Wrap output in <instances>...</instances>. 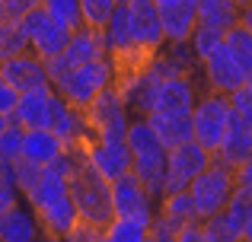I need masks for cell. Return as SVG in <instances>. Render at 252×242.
Listing matches in <instances>:
<instances>
[{
    "instance_id": "f907efd6",
    "label": "cell",
    "mask_w": 252,
    "mask_h": 242,
    "mask_svg": "<svg viewBox=\"0 0 252 242\" xmlns=\"http://www.w3.org/2000/svg\"><path fill=\"white\" fill-rule=\"evenodd\" d=\"M147 242H150V239H147Z\"/></svg>"
},
{
    "instance_id": "603a6c76",
    "label": "cell",
    "mask_w": 252,
    "mask_h": 242,
    "mask_svg": "<svg viewBox=\"0 0 252 242\" xmlns=\"http://www.w3.org/2000/svg\"><path fill=\"white\" fill-rule=\"evenodd\" d=\"M195 3L198 0H179L176 6L160 10V23H163V42L176 45V42H189L191 29H195Z\"/></svg>"
},
{
    "instance_id": "e0dca14e",
    "label": "cell",
    "mask_w": 252,
    "mask_h": 242,
    "mask_svg": "<svg viewBox=\"0 0 252 242\" xmlns=\"http://www.w3.org/2000/svg\"><path fill=\"white\" fill-rule=\"evenodd\" d=\"M195 80L191 77H163L154 89L150 112H169V115H189L195 106Z\"/></svg>"
},
{
    "instance_id": "f6af8a7d",
    "label": "cell",
    "mask_w": 252,
    "mask_h": 242,
    "mask_svg": "<svg viewBox=\"0 0 252 242\" xmlns=\"http://www.w3.org/2000/svg\"><path fill=\"white\" fill-rule=\"evenodd\" d=\"M6 124H10V115H0V131H3Z\"/></svg>"
},
{
    "instance_id": "7402d4cb",
    "label": "cell",
    "mask_w": 252,
    "mask_h": 242,
    "mask_svg": "<svg viewBox=\"0 0 252 242\" xmlns=\"http://www.w3.org/2000/svg\"><path fill=\"white\" fill-rule=\"evenodd\" d=\"M144 118H147L150 131L157 134V140L163 143V150H172V147H179V143L191 140V112H189V115L147 112Z\"/></svg>"
},
{
    "instance_id": "1f68e13d",
    "label": "cell",
    "mask_w": 252,
    "mask_h": 242,
    "mask_svg": "<svg viewBox=\"0 0 252 242\" xmlns=\"http://www.w3.org/2000/svg\"><path fill=\"white\" fill-rule=\"evenodd\" d=\"M29 51V42H26V32L23 26L16 23H0V57H16V54H26Z\"/></svg>"
},
{
    "instance_id": "484cf974",
    "label": "cell",
    "mask_w": 252,
    "mask_h": 242,
    "mask_svg": "<svg viewBox=\"0 0 252 242\" xmlns=\"http://www.w3.org/2000/svg\"><path fill=\"white\" fill-rule=\"evenodd\" d=\"M220 45L230 51V57H233V61L240 64L246 74H252V26H249V6L243 10V19H240V23H233L227 32H223Z\"/></svg>"
},
{
    "instance_id": "83f0119b",
    "label": "cell",
    "mask_w": 252,
    "mask_h": 242,
    "mask_svg": "<svg viewBox=\"0 0 252 242\" xmlns=\"http://www.w3.org/2000/svg\"><path fill=\"white\" fill-rule=\"evenodd\" d=\"M147 239H150V226L137 223V220L112 217L102 226V242H147Z\"/></svg>"
},
{
    "instance_id": "ab89813d",
    "label": "cell",
    "mask_w": 252,
    "mask_h": 242,
    "mask_svg": "<svg viewBox=\"0 0 252 242\" xmlns=\"http://www.w3.org/2000/svg\"><path fill=\"white\" fill-rule=\"evenodd\" d=\"M172 242H208V239H204L201 226H198V220H195V223H185V226H179V230L172 233Z\"/></svg>"
},
{
    "instance_id": "4316f807",
    "label": "cell",
    "mask_w": 252,
    "mask_h": 242,
    "mask_svg": "<svg viewBox=\"0 0 252 242\" xmlns=\"http://www.w3.org/2000/svg\"><path fill=\"white\" fill-rule=\"evenodd\" d=\"M223 214L233 220V226L240 230L243 242L252 239V185H233V194H230Z\"/></svg>"
},
{
    "instance_id": "44dd1931",
    "label": "cell",
    "mask_w": 252,
    "mask_h": 242,
    "mask_svg": "<svg viewBox=\"0 0 252 242\" xmlns=\"http://www.w3.org/2000/svg\"><path fill=\"white\" fill-rule=\"evenodd\" d=\"M38 233H42V226H38L32 207L23 201L0 217V242H35Z\"/></svg>"
},
{
    "instance_id": "9a60e30c",
    "label": "cell",
    "mask_w": 252,
    "mask_h": 242,
    "mask_svg": "<svg viewBox=\"0 0 252 242\" xmlns=\"http://www.w3.org/2000/svg\"><path fill=\"white\" fill-rule=\"evenodd\" d=\"M48 128L64 140L67 150H80L90 140V124L83 118V108H74L70 102H64L58 93H51V118Z\"/></svg>"
},
{
    "instance_id": "ba28073f",
    "label": "cell",
    "mask_w": 252,
    "mask_h": 242,
    "mask_svg": "<svg viewBox=\"0 0 252 242\" xmlns=\"http://www.w3.org/2000/svg\"><path fill=\"white\" fill-rule=\"evenodd\" d=\"M230 124V102L223 93L198 96L191 106V140L201 143L208 153H214L223 140V131Z\"/></svg>"
},
{
    "instance_id": "7c38bea8",
    "label": "cell",
    "mask_w": 252,
    "mask_h": 242,
    "mask_svg": "<svg viewBox=\"0 0 252 242\" xmlns=\"http://www.w3.org/2000/svg\"><path fill=\"white\" fill-rule=\"evenodd\" d=\"M128 26H131V38H134L137 51L144 57H154L157 51H163V23H160V6L150 0H131L128 6Z\"/></svg>"
},
{
    "instance_id": "277c9868",
    "label": "cell",
    "mask_w": 252,
    "mask_h": 242,
    "mask_svg": "<svg viewBox=\"0 0 252 242\" xmlns=\"http://www.w3.org/2000/svg\"><path fill=\"white\" fill-rule=\"evenodd\" d=\"M115 83V67H112L109 57H96L90 64H80L70 74H64L61 80L55 83V93L61 96L64 102H70L74 108H86L105 86Z\"/></svg>"
},
{
    "instance_id": "2e32d148",
    "label": "cell",
    "mask_w": 252,
    "mask_h": 242,
    "mask_svg": "<svg viewBox=\"0 0 252 242\" xmlns=\"http://www.w3.org/2000/svg\"><path fill=\"white\" fill-rule=\"evenodd\" d=\"M201 67H204V80H208L211 93L227 96V93H233L236 86H243V83H252V74H246V70L230 57V51L223 48V45L204 57Z\"/></svg>"
},
{
    "instance_id": "bcb514c9",
    "label": "cell",
    "mask_w": 252,
    "mask_h": 242,
    "mask_svg": "<svg viewBox=\"0 0 252 242\" xmlns=\"http://www.w3.org/2000/svg\"><path fill=\"white\" fill-rule=\"evenodd\" d=\"M236 6H243V10H246V6H252V0H233Z\"/></svg>"
},
{
    "instance_id": "f35d334b",
    "label": "cell",
    "mask_w": 252,
    "mask_h": 242,
    "mask_svg": "<svg viewBox=\"0 0 252 242\" xmlns=\"http://www.w3.org/2000/svg\"><path fill=\"white\" fill-rule=\"evenodd\" d=\"M19 198H23V194L16 191V185H13L10 179L0 182V217H3L10 207H16V204H19Z\"/></svg>"
},
{
    "instance_id": "c3c4849f",
    "label": "cell",
    "mask_w": 252,
    "mask_h": 242,
    "mask_svg": "<svg viewBox=\"0 0 252 242\" xmlns=\"http://www.w3.org/2000/svg\"><path fill=\"white\" fill-rule=\"evenodd\" d=\"M0 70H3V57H0Z\"/></svg>"
},
{
    "instance_id": "b9f144b4",
    "label": "cell",
    "mask_w": 252,
    "mask_h": 242,
    "mask_svg": "<svg viewBox=\"0 0 252 242\" xmlns=\"http://www.w3.org/2000/svg\"><path fill=\"white\" fill-rule=\"evenodd\" d=\"M150 3H157V6H160V10H166V6H176L179 0H150Z\"/></svg>"
},
{
    "instance_id": "4fadbf2b",
    "label": "cell",
    "mask_w": 252,
    "mask_h": 242,
    "mask_svg": "<svg viewBox=\"0 0 252 242\" xmlns=\"http://www.w3.org/2000/svg\"><path fill=\"white\" fill-rule=\"evenodd\" d=\"M80 156L102 175L105 182H115L118 175L131 172V153L125 140H86L80 147Z\"/></svg>"
},
{
    "instance_id": "8d00e7d4",
    "label": "cell",
    "mask_w": 252,
    "mask_h": 242,
    "mask_svg": "<svg viewBox=\"0 0 252 242\" xmlns=\"http://www.w3.org/2000/svg\"><path fill=\"white\" fill-rule=\"evenodd\" d=\"M64 242H102V230L86 220H77L67 233H64Z\"/></svg>"
},
{
    "instance_id": "5b68a950",
    "label": "cell",
    "mask_w": 252,
    "mask_h": 242,
    "mask_svg": "<svg viewBox=\"0 0 252 242\" xmlns=\"http://www.w3.org/2000/svg\"><path fill=\"white\" fill-rule=\"evenodd\" d=\"M185 191H189V198H191V207H195L198 220L211 217V214L223 211L230 194H233V169H227V166L211 160V166L201 169Z\"/></svg>"
},
{
    "instance_id": "d6a6232c",
    "label": "cell",
    "mask_w": 252,
    "mask_h": 242,
    "mask_svg": "<svg viewBox=\"0 0 252 242\" xmlns=\"http://www.w3.org/2000/svg\"><path fill=\"white\" fill-rule=\"evenodd\" d=\"M6 169H10V182L16 185V191L26 198V191H29L32 185H35L38 172H42V166H35V162L23 160V156H16L13 162H6Z\"/></svg>"
},
{
    "instance_id": "836d02e7",
    "label": "cell",
    "mask_w": 252,
    "mask_h": 242,
    "mask_svg": "<svg viewBox=\"0 0 252 242\" xmlns=\"http://www.w3.org/2000/svg\"><path fill=\"white\" fill-rule=\"evenodd\" d=\"M112 10H115L112 0H80V19L90 29H102L105 19L112 16Z\"/></svg>"
},
{
    "instance_id": "f546056e",
    "label": "cell",
    "mask_w": 252,
    "mask_h": 242,
    "mask_svg": "<svg viewBox=\"0 0 252 242\" xmlns=\"http://www.w3.org/2000/svg\"><path fill=\"white\" fill-rule=\"evenodd\" d=\"M198 226H201V233H204V239H208V242H243L240 230L233 226V220H230L223 211H217V214H211V217L198 220Z\"/></svg>"
},
{
    "instance_id": "ac0fdd59",
    "label": "cell",
    "mask_w": 252,
    "mask_h": 242,
    "mask_svg": "<svg viewBox=\"0 0 252 242\" xmlns=\"http://www.w3.org/2000/svg\"><path fill=\"white\" fill-rule=\"evenodd\" d=\"M0 80H6L13 89H16V93H29V89L51 86V83H48V74H45V61H38L32 51L16 54V57H6V61H3V70H0Z\"/></svg>"
},
{
    "instance_id": "8992f818",
    "label": "cell",
    "mask_w": 252,
    "mask_h": 242,
    "mask_svg": "<svg viewBox=\"0 0 252 242\" xmlns=\"http://www.w3.org/2000/svg\"><path fill=\"white\" fill-rule=\"evenodd\" d=\"M96 57H105V42H102V29H90V26H80V29L70 32L67 45H64L61 54H55L51 61H45V74H48V83L55 86L64 74H70L80 64H90Z\"/></svg>"
},
{
    "instance_id": "5bb4252c",
    "label": "cell",
    "mask_w": 252,
    "mask_h": 242,
    "mask_svg": "<svg viewBox=\"0 0 252 242\" xmlns=\"http://www.w3.org/2000/svg\"><path fill=\"white\" fill-rule=\"evenodd\" d=\"M211 160L227 166V169H236V166H243V162H249L252 160V121L230 112V124H227V131H223V140H220V147L211 153Z\"/></svg>"
},
{
    "instance_id": "7bdbcfd3",
    "label": "cell",
    "mask_w": 252,
    "mask_h": 242,
    "mask_svg": "<svg viewBox=\"0 0 252 242\" xmlns=\"http://www.w3.org/2000/svg\"><path fill=\"white\" fill-rule=\"evenodd\" d=\"M35 242H64V239H58V236H48V233H38V239Z\"/></svg>"
},
{
    "instance_id": "52a82bcc",
    "label": "cell",
    "mask_w": 252,
    "mask_h": 242,
    "mask_svg": "<svg viewBox=\"0 0 252 242\" xmlns=\"http://www.w3.org/2000/svg\"><path fill=\"white\" fill-rule=\"evenodd\" d=\"M83 118L90 124L93 140H125V128H128V108L115 86H105L90 106L83 108Z\"/></svg>"
},
{
    "instance_id": "9c48e42d",
    "label": "cell",
    "mask_w": 252,
    "mask_h": 242,
    "mask_svg": "<svg viewBox=\"0 0 252 242\" xmlns=\"http://www.w3.org/2000/svg\"><path fill=\"white\" fill-rule=\"evenodd\" d=\"M211 166V153L195 140H185L179 147L166 150V166H163V185H160V198L163 194H176V191H185L191 185L201 169Z\"/></svg>"
},
{
    "instance_id": "ffe728a7",
    "label": "cell",
    "mask_w": 252,
    "mask_h": 242,
    "mask_svg": "<svg viewBox=\"0 0 252 242\" xmlns=\"http://www.w3.org/2000/svg\"><path fill=\"white\" fill-rule=\"evenodd\" d=\"M64 140L55 134L51 128H29L23 131V147H19V156L35 166H51L58 156L64 153Z\"/></svg>"
},
{
    "instance_id": "cb8c5ba5",
    "label": "cell",
    "mask_w": 252,
    "mask_h": 242,
    "mask_svg": "<svg viewBox=\"0 0 252 242\" xmlns=\"http://www.w3.org/2000/svg\"><path fill=\"white\" fill-rule=\"evenodd\" d=\"M195 220H198V214H195V207H191L189 191H176V194H163L160 198L154 223L163 226V230H169V233H176L179 226L195 223Z\"/></svg>"
},
{
    "instance_id": "8fae6325",
    "label": "cell",
    "mask_w": 252,
    "mask_h": 242,
    "mask_svg": "<svg viewBox=\"0 0 252 242\" xmlns=\"http://www.w3.org/2000/svg\"><path fill=\"white\" fill-rule=\"evenodd\" d=\"M112 217L137 220V223L150 226L157 217V201L147 194V188L134 179L131 172L118 175L112 182Z\"/></svg>"
},
{
    "instance_id": "30bf717a",
    "label": "cell",
    "mask_w": 252,
    "mask_h": 242,
    "mask_svg": "<svg viewBox=\"0 0 252 242\" xmlns=\"http://www.w3.org/2000/svg\"><path fill=\"white\" fill-rule=\"evenodd\" d=\"M19 26H23V32H26L29 51L38 57V61H51L55 54H61L64 45H67V38H70V32L64 29V26L51 23L38 3L29 6V10L19 16Z\"/></svg>"
},
{
    "instance_id": "d4e9b609",
    "label": "cell",
    "mask_w": 252,
    "mask_h": 242,
    "mask_svg": "<svg viewBox=\"0 0 252 242\" xmlns=\"http://www.w3.org/2000/svg\"><path fill=\"white\" fill-rule=\"evenodd\" d=\"M195 19H198V26H211L217 32H227L233 23L243 19V6H236L233 0H198Z\"/></svg>"
},
{
    "instance_id": "e575fe53",
    "label": "cell",
    "mask_w": 252,
    "mask_h": 242,
    "mask_svg": "<svg viewBox=\"0 0 252 242\" xmlns=\"http://www.w3.org/2000/svg\"><path fill=\"white\" fill-rule=\"evenodd\" d=\"M19 147H23V128L10 121L3 131H0V160L13 162L19 156Z\"/></svg>"
},
{
    "instance_id": "681fc988",
    "label": "cell",
    "mask_w": 252,
    "mask_h": 242,
    "mask_svg": "<svg viewBox=\"0 0 252 242\" xmlns=\"http://www.w3.org/2000/svg\"><path fill=\"white\" fill-rule=\"evenodd\" d=\"M0 162H3V160H0Z\"/></svg>"
},
{
    "instance_id": "f1b7e54d",
    "label": "cell",
    "mask_w": 252,
    "mask_h": 242,
    "mask_svg": "<svg viewBox=\"0 0 252 242\" xmlns=\"http://www.w3.org/2000/svg\"><path fill=\"white\" fill-rule=\"evenodd\" d=\"M38 6L45 10V16L51 23L64 26L67 32L80 29L83 19H80V0H38Z\"/></svg>"
},
{
    "instance_id": "60d3db41",
    "label": "cell",
    "mask_w": 252,
    "mask_h": 242,
    "mask_svg": "<svg viewBox=\"0 0 252 242\" xmlns=\"http://www.w3.org/2000/svg\"><path fill=\"white\" fill-rule=\"evenodd\" d=\"M16 99H19V93L6 80H0V115H10L13 106H16Z\"/></svg>"
},
{
    "instance_id": "ee69618b",
    "label": "cell",
    "mask_w": 252,
    "mask_h": 242,
    "mask_svg": "<svg viewBox=\"0 0 252 242\" xmlns=\"http://www.w3.org/2000/svg\"><path fill=\"white\" fill-rule=\"evenodd\" d=\"M10 179V169H6V162H0V182Z\"/></svg>"
},
{
    "instance_id": "816d5d0a",
    "label": "cell",
    "mask_w": 252,
    "mask_h": 242,
    "mask_svg": "<svg viewBox=\"0 0 252 242\" xmlns=\"http://www.w3.org/2000/svg\"><path fill=\"white\" fill-rule=\"evenodd\" d=\"M246 242H249V239H246Z\"/></svg>"
},
{
    "instance_id": "74e56055",
    "label": "cell",
    "mask_w": 252,
    "mask_h": 242,
    "mask_svg": "<svg viewBox=\"0 0 252 242\" xmlns=\"http://www.w3.org/2000/svg\"><path fill=\"white\" fill-rule=\"evenodd\" d=\"M38 0H0V23H16L29 6H35Z\"/></svg>"
},
{
    "instance_id": "6da1fadb",
    "label": "cell",
    "mask_w": 252,
    "mask_h": 242,
    "mask_svg": "<svg viewBox=\"0 0 252 242\" xmlns=\"http://www.w3.org/2000/svg\"><path fill=\"white\" fill-rule=\"evenodd\" d=\"M26 204L32 207L42 233L58 236V239H64V233L80 220L74 201H70V191H67V179L51 166H42L35 185L26 191Z\"/></svg>"
},
{
    "instance_id": "3957f363",
    "label": "cell",
    "mask_w": 252,
    "mask_h": 242,
    "mask_svg": "<svg viewBox=\"0 0 252 242\" xmlns=\"http://www.w3.org/2000/svg\"><path fill=\"white\" fill-rule=\"evenodd\" d=\"M67 191L80 220L99 226V230L112 220V182H105L83 156L77 169L67 175Z\"/></svg>"
},
{
    "instance_id": "4dcf8cb0",
    "label": "cell",
    "mask_w": 252,
    "mask_h": 242,
    "mask_svg": "<svg viewBox=\"0 0 252 242\" xmlns=\"http://www.w3.org/2000/svg\"><path fill=\"white\" fill-rule=\"evenodd\" d=\"M220 38H223V32L211 29V26H198L195 23V29H191V35H189V48H191V54H195V61L201 64L211 51L220 48Z\"/></svg>"
},
{
    "instance_id": "d6986e66",
    "label": "cell",
    "mask_w": 252,
    "mask_h": 242,
    "mask_svg": "<svg viewBox=\"0 0 252 242\" xmlns=\"http://www.w3.org/2000/svg\"><path fill=\"white\" fill-rule=\"evenodd\" d=\"M51 93H55V86H42V89L19 93L16 106H13V112H10V121L19 124L23 131H29V128H48V118H51Z\"/></svg>"
},
{
    "instance_id": "7a4b0ae2",
    "label": "cell",
    "mask_w": 252,
    "mask_h": 242,
    "mask_svg": "<svg viewBox=\"0 0 252 242\" xmlns=\"http://www.w3.org/2000/svg\"><path fill=\"white\" fill-rule=\"evenodd\" d=\"M125 143L131 153V175L147 188V194L154 201H160V185H163V166H166V150L157 140V134L150 131V124L144 115L128 121L125 128Z\"/></svg>"
},
{
    "instance_id": "7dc6e473",
    "label": "cell",
    "mask_w": 252,
    "mask_h": 242,
    "mask_svg": "<svg viewBox=\"0 0 252 242\" xmlns=\"http://www.w3.org/2000/svg\"><path fill=\"white\" fill-rule=\"evenodd\" d=\"M112 3H115V6H128L131 0H112Z\"/></svg>"
},
{
    "instance_id": "d590c367",
    "label": "cell",
    "mask_w": 252,
    "mask_h": 242,
    "mask_svg": "<svg viewBox=\"0 0 252 242\" xmlns=\"http://www.w3.org/2000/svg\"><path fill=\"white\" fill-rule=\"evenodd\" d=\"M227 102H230V112L233 115L252 121V83H243V86L233 89V93H227Z\"/></svg>"
}]
</instances>
